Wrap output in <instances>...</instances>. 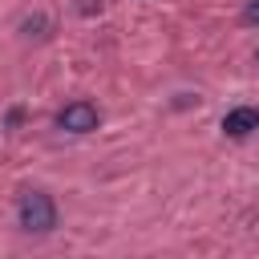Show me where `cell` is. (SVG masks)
I'll return each mask as SVG.
<instances>
[{"instance_id": "obj_2", "label": "cell", "mask_w": 259, "mask_h": 259, "mask_svg": "<svg viewBox=\"0 0 259 259\" xmlns=\"http://www.w3.org/2000/svg\"><path fill=\"white\" fill-rule=\"evenodd\" d=\"M57 125L65 134H93L101 125V109L93 101H69V105L57 109Z\"/></svg>"}, {"instance_id": "obj_1", "label": "cell", "mask_w": 259, "mask_h": 259, "mask_svg": "<svg viewBox=\"0 0 259 259\" xmlns=\"http://www.w3.org/2000/svg\"><path fill=\"white\" fill-rule=\"evenodd\" d=\"M16 214H20V227L36 231V235H45V231L57 227V202L45 190H24L20 202H16Z\"/></svg>"}, {"instance_id": "obj_3", "label": "cell", "mask_w": 259, "mask_h": 259, "mask_svg": "<svg viewBox=\"0 0 259 259\" xmlns=\"http://www.w3.org/2000/svg\"><path fill=\"white\" fill-rule=\"evenodd\" d=\"M255 130H259V109L255 105H235V109L223 113V134L227 138H247Z\"/></svg>"}, {"instance_id": "obj_5", "label": "cell", "mask_w": 259, "mask_h": 259, "mask_svg": "<svg viewBox=\"0 0 259 259\" xmlns=\"http://www.w3.org/2000/svg\"><path fill=\"white\" fill-rule=\"evenodd\" d=\"M255 61H259V49H255Z\"/></svg>"}, {"instance_id": "obj_4", "label": "cell", "mask_w": 259, "mask_h": 259, "mask_svg": "<svg viewBox=\"0 0 259 259\" xmlns=\"http://www.w3.org/2000/svg\"><path fill=\"white\" fill-rule=\"evenodd\" d=\"M243 24H251V28L259 24V0H251V4L243 8Z\"/></svg>"}]
</instances>
